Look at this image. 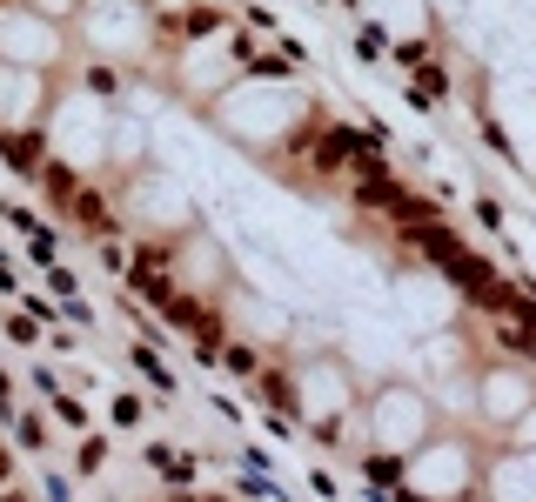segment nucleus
I'll return each instance as SVG.
<instances>
[{"instance_id":"nucleus-1","label":"nucleus","mask_w":536,"mask_h":502,"mask_svg":"<svg viewBox=\"0 0 536 502\" xmlns=\"http://www.w3.org/2000/svg\"><path fill=\"white\" fill-rule=\"evenodd\" d=\"M295 382V422H309V429H342L349 415H356V382H349V369L342 362H302V369L289 375Z\"/></svg>"},{"instance_id":"nucleus-2","label":"nucleus","mask_w":536,"mask_h":502,"mask_svg":"<svg viewBox=\"0 0 536 502\" xmlns=\"http://www.w3.org/2000/svg\"><path fill=\"white\" fill-rule=\"evenodd\" d=\"M369 429H376V449L382 456H416L429 442V395H416V389H382L376 395V409H369Z\"/></svg>"},{"instance_id":"nucleus-3","label":"nucleus","mask_w":536,"mask_h":502,"mask_svg":"<svg viewBox=\"0 0 536 502\" xmlns=\"http://www.w3.org/2000/svg\"><path fill=\"white\" fill-rule=\"evenodd\" d=\"M536 409V375L523 362H490L476 375V415L496 422V429H516L523 415Z\"/></svg>"},{"instance_id":"nucleus-4","label":"nucleus","mask_w":536,"mask_h":502,"mask_svg":"<svg viewBox=\"0 0 536 502\" xmlns=\"http://www.w3.org/2000/svg\"><path fill=\"white\" fill-rule=\"evenodd\" d=\"M402 469H409V489H416V496L429 489V502H456L469 489V476H476V462H469L463 442H423Z\"/></svg>"},{"instance_id":"nucleus-5","label":"nucleus","mask_w":536,"mask_h":502,"mask_svg":"<svg viewBox=\"0 0 536 502\" xmlns=\"http://www.w3.org/2000/svg\"><path fill=\"white\" fill-rule=\"evenodd\" d=\"M0 54L14 67H47L61 54V34L47 27L41 7H0Z\"/></svg>"},{"instance_id":"nucleus-6","label":"nucleus","mask_w":536,"mask_h":502,"mask_svg":"<svg viewBox=\"0 0 536 502\" xmlns=\"http://www.w3.org/2000/svg\"><path fill=\"white\" fill-rule=\"evenodd\" d=\"M47 148H54V141H47V128H7V134H0V161H7L21 181H41V168L54 161Z\"/></svg>"},{"instance_id":"nucleus-7","label":"nucleus","mask_w":536,"mask_h":502,"mask_svg":"<svg viewBox=\"0 0 536 502\" xmlns=\"http://www.w3.org/2000/svg\"><path fill=\"white\" fill-rule=\"evenodd\" d=\"M34 188L54 201V215H67V208H74V195H81L88 181H81V168H74V161H61V154H54V161L41 168V181H34Z\"/></svg>"},{"instance_id":"nucleus-8","label":"nucleus","mask_w":536,"mask_h":502,"mask_svg":"<svg viewBox=\"0 0 536 502\" xmlns=\"http://www.w3.org/2000/svg\"><path fill=\"white\" fill-rule=\"evenodd\" d=\"M128 362H134V369H141V382L155 389V402H168V395L181 389V382H175V369H168V362H161V355L148 349V342H128Z\"/></svg>"},{"instance_id":"nucleus-9","label":"nucleus","mask_w":536,"mask_h":502,"mask_svg":"<svg viewBox=\"0 0 536 502\" xmlns=\"http://www.w3.org/2000/svg\"><path fill=\"white\" fill-rule=\"evenodd\" d=\"M148 469H155L161 482H175V489H188V482H195V456H181V449H168V442H155V449H148Z\"/></svg>"},{"instance_id":"nucleus-10","label":"nucleus","mask_w":536,"mask_h":502,"mask_svg":"<svg viewBox=\"0 0 536 502\" xmlns=\"http://www.w3.org/2000/svg\"><path fill=\"white\" fill-rule=\"evenodd\" d=\"M101 462H108V442L88 429V436L74 442V476H101Z\"/></svg>"},{"instance_id":"nucleus-11","label":"nucleus","mask_w":536,"mask_h":502,"mask_svg":"<svg viewBox=\"0 0 536 502\" xmlns=\"http://www.w3.org/2000/svg\"><path fill=\"white\" fill-rule=\"evenodd\" d=\"M81 88H88L94 101H114V94H121V67H114V61H94V67H88V81H81Z\"/></svg>"},{"instance_id":"nucleus-12","label":"nucleus","mask_w":536,"mask_h":502,"mask_svg":"<svg viewBox=\"0 0 536 502\" xmlns=\"http://www.w3.org/2000/svg\"><path fill=\"white\" fill-rule=\"evenodd\" d=\"M47 409H54V422H67V429H81V436H88V402H81V395H47Z\"/></svg>"},{"instance_id":"nucleus-13","label":"nucleus","mask_w":536,"mask_h":502,"mask_svg":"<svg viewBox=\"0 0 536 502\" xmlns=\"http://www.w3.org/2000/svg\"><path fill=\"white\" fill-rule=\"evenodd\" d=\"M7 436L21 442L27 456H41V449H47V422H41V415H14V429H7Z\"/></svg>"},{"instance_id":"nucleus-14","label":"nucleus","mask_w":536,"mask_h":502,"mask_svg":"<svg viewBox=\"0 0 536 502\" xmlns=\"http://www.w3.org/2000/svg\"><path fill=\"white\" fill-rule=\"evenodd\" d=\"M222 362H228L235 375H262V355L248 349V342H222Z\"/></svg>"},{"instance_id":"nucleus-15","label":"nucleus","mask_w":536,"mask_h":502,"mask_svg":"<svg viewBox=\"0 0 536 502\" xmlns=\"http://www.w3.org/2000/svg\"><path fill=\"white\" fill-rule=\"evenodd\" d=\"M47 288H54V295H61V302H81V282H74V268H47Z\"/></svg>"},{"instance_id":"nucleus-16","label":"nucleus","mask_w":536,"mask_h":502,"mask_svg":"<svg viewBox=\"0 0 536 502\" xmlns=\"http://www.w3.org/2000/svg\"><path fill=\"white\" fill-rule=\"evenodd\" d=\"M7 335H14V342H21V349H41V342H34V335H41V322H34V315H7Z\"/></svg>"},{"instance_id":"nucleus-17","label":"nucleus","mask_w":536,"mask_h":502,"mask_svg":"<svg viewBox=\"0 0 536 502\" xmlns=\"http://www.w3.org/2000/svg\"><path fill=\"white\" fill-rule=\"evenodd\" d=\"M356 54H362V61L389 54V34H382V27H356Z\"/></svg>"},{"instance_id":"nucleus-18","label":"nucleus","mask_w":536,"mask_h":502,"mask_svg":"<svg viewBox=\"0 0 536 502\" xmlns=\"http://www.w3.org/2000/svg\"><path fill=\"white\" fill-rule=\"evenodd\" d=\"M41 496H47V502H74V482H67L61 469H47V482H41Z\"/></svg>"},{"instance_id":"nucleus-19","label":"nucleus","mask_w":536,"mask_h":502,"mask_svg":"<svg viewBox=\"0 0 536 502\" xmlns=\"http://www.w3.org/2000/svg\"><path fill=\"white\" fill-rule=\"evenodd\" d=\"M114 422H121V429H134V422H141V402H134V395H114Z\"/></svg>"},{"instance_id":"nucleus-20","label":"nucleus","mask_w":536,"mask_h":502,"mask_svg":"<svg viewBox=\"0 0 536 502\" xmlns=\"http://www.w3.org/2000/svg\"><path fill=\"white\" fill-rule=\"evenodd\" d=\"M27 382L41 389V402H47V395H61V375H54V369H34V375H27Z\"/></svg>"},{"instance_id":"nucleus-21","label":"nucleus","mask_w":536,"mask_h":502,"mask_svg":"<svg viewBox=\"0 0 536 502\" xmlns=\"http://www.w3.org/2000/svg\"><path fill=\"white\" fill-rule=\"evenodd\" d=\"M516 449H536V409L523 415V422H516Z\"/></svg>"},{"instance_id":"nucleus-22","label":"nucleus","mask_w":536,"mask_h":502,"mask_svg":"<svg viewBox=\"0 0 536 502\" xmlns=\"http://www.w3.org/2000/svg\"><path fill=\"white\" fill-rule=\"evenodd\" d=\"M7 476H14V462H7V449H0V489H7Z\"/></svg>"},{"instance_id":"nucleus-23","label":"nucleus","mask_w":536,"mask_h":502,"mask_svg":"<svg viewBox=\"0 0 536 502\" xmlns=\"http://www.w3.org/2000/svg\"><path fill=\"white\" fill-rule=\"evenodd\" d=\"M0 502H27V496H21V489H14V482H7V489H0Z\"/></svg>"}]
</instances>
